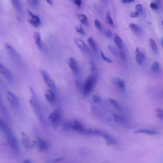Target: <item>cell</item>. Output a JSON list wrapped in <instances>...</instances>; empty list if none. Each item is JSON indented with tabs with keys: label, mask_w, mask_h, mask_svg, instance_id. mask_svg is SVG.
I'll list each match as a JSON object with an SVG mask.
<instances>
[{
	"label": "cell",
	"mask_w": 163,
	"mask_h": 163,
	"mask_svg": "<svg viewBox=\"0 0 163 163\" xmlns=\"http://www.w3.org/2000/svg\"><path fill=\"white\" fill-rule=\"evenodd\" d=\"M113 84L115 86H117L119 88L122 90H125L126 87L125 82L120 78H115L113 81Z\"/></svg>",
	"instance_id": "obj_21"
},
{
	"label": "cell",
	"mask_w": 163,
	"mask_h": 163,
	"mask_svg": "<svg viewBox=\"0 0 163 163\" xmlns=\"http://www.w3.org/2000/svg\"><path fill=\"white\" fill-rule=\"evenodd\" d=\"M55 92L52 90H49L46 91L45 93V97L48 101L51 104H53L55 99Z\"/></svg>",
	"instance_id": "obj_14"
},
{
	"label": "cell",
	"mask_w": 163,
	"mask_h": 163,
	"mask_svg": "<svg viewBox=\"0 0 163 163\" xmlns=\"http://www.w3.org/2000/svg\"><path fill=\"white\" fill-rule=\"evenodd\" d=\"M150 7L153 10H156L158 9V5L156 3H152L150 4Z\"/></svg>",
	"instance_id": "obj_45"
},
{
	"label": "cell",
	"mask_w": 163,
	"mask_h": 163,
	"mask_svg": "<svg viewBox=\"0 0 163 163\" xmlns=\"http://www.w3.org/2000/svg\"><path fill=\"white\" fill-rule=\"evenodd\" d=\"M154 1H158V0H154Z\"/></svg>",
	"instance_id": "obj_57"
},
{
	"label": "cell",
	"mask_w": 163,
	"mask_h": 163,
	"mask_svg": "<svg viewBox=\"0 0 163 163\" xmlns=\"http://www.w3.org/2000/svg\"><path fill=\"white\" fill-rule=\"evenodd\" d=\"M6 97L8 100L11 105L16 108H18L19 106L20 102L18 97L11 91H7Z\"/></svg>",
	"instance_id": "obj_6"
},
{
	"label": "cell",
	"mask_w": 163,
	"mask_h": 163,
	"mask_svg": "<svg viewBox=\"0 0 163 163\" xmlns=\"http://www.w3.org/2000/svg\"><path fill=\"white\" fill-rule=\"evenodd\" d=\"M69 66L75 74H78V66L77 62L73 57H70L67 60Z\"/></svg>",
	"instance_id": "obj_11"
},
{
	"label": "cell",
	"mask_w": 163,
	"mask_h": 163,
	"mask_svg": "<svg viewBox=\"0 0 163 163\" xmlns=\"http://www.w3.org/2000/svg\"><path fill=\"white\" fill-rule=\"evenodd\" d=\"M8 142L12 150L16 154L19 155L20 153V148L17 139L11 132L6 134Z\"/></svg>",
	"instance_id": "obj_2"
},
{
	"label": "cell",
	"mask_w": 163,
	"mask_h": 163,
	"mask_svg": "<svg viewBox=\"0 0 163 163\" xmlns=\"http://www.w3.org/2000/svg\"><path fill=\"white\" fill-rule=\"evenodd\" d=\"M106 141V144L107 145H112L116 144V140L111 135L104 133L102 136Z\"/></svg>",
	"instance_id": "obj_15"
},
{
	"label": "cell",
	"mask_w": 163,
	"mask_h": 163,
	"mask_svg": "<svg viewBox=\"0 0 163 163\" xmlns=\"http://www.w3.org/2000/svg\"><path fill=\"white\" fill-rule=\"evenodd\" d=\"M136 60L138 64L140 65L143 64L146 58L145 50L141 48L137 47L136 51Z\"/></svg>",
	"instance_id": "obj_7"
},
{
	"label": "cell",
	"mask_w": 163,
	"mask_h": 163,
	"mask_svg": "<svg viewBox=\"0 0 163 163\" xmlns=\"http://www.w3.org/2000/svg\"><path fill=\"white\" fill-rule=\"evenodd\" d=\"M135 8H136V10L138 11H141L143 9V6L141 4H138L136 6Z\"/></svg>",
	"instance_id": "obj_46"
},
{
	"label": "cell",
	"mask_w": 163,
	"mask_h": 163,
	"mask_svg": "<svg viewBox=\"0 0 163 163\" xmlns=\"http://www.w3.org/2000/svg\"><path fill=\"white\" fill-rule=\"evenodd\" d=\"M64 157H61L55 159V162H59L60 161H62L64 159Z\"/></svg>",
	"instance_id": "obj_49"
},
{
	"label": "cell",
	"mask_w": 163,
	"mask_h": 163,
	"mask_svg": "<svg viewBox=\"0 0 163 163\" xmlns=\"http://www.w3.org/2000/svg\"><path fill=\"white\" fill-rule=\"evenodd\" d=\"M73 129L79 132H83L85 131L86 129L78 121H75L73 124Z\"/></svg>",
	"instance_id": "obj_17"
},
{
	"label": "cell",
	"mask_w": 163,
	"mask_h": 163,
	"mask_svg": "<svg viewBox=\"0 0 163 163\" xmlns=\"http://www.w3.org/2000/svg\"><path fill=\"white\" fill-rule=\"evenodd\" d=\"M0 73L11 83L13 82V77L10 70L0 63Z\"/></svg>",
	"instance_id": "obj_5"
},
{
	"label": "cell",
	"mask_w": 163,
	"mask_h": 163,
	"mask_svg": "<svg viewBox=\"0 0 163 163\" xmlns=\"http://www.w3.org/2000/svg\"><path fill=\"white\" fill-rule=\"evenodd\" d=\"M129 28L134 32L137 34H140L142 30L141 27L133 23H130L129 25Z\"/></svg>",
	"instance_id": "obj_25"
},
{
	"label": "cell",
	"mask_w": 163,
	"mask_h": 163,
	"mask_svg": "<svg viewBox=\"0 0 163 163\" xmlns=\"http://www.w3.org/2000/svg\"><path fill=\"white\" fill-rule=\"evenodd\" d=\"M5 46L10 57L15 62H18L19 60H19L18 55L16 51L10 44L8 43H5Z\"/></svg>",
	"instance_id": "obj_9"
},
{
	"label": "cell",
	"mask_w": 163,
	"mask_h": 163,
	"mask_svg": "<svg viewBox=\"0 0 163 163\" xmlns=\"http://www.w3.org/2000/svg\"><path fill=\"white\" fill-rule=\"evenodd\" d=\"M74 41L75 44L83 52L90 55L88 47L84 42L78 38H75Z\"/></svg>",
	"instance_id": "obj_10"
},
{
	"label": "cell",
	"mask_w": 163,
	"mask_h": 163,
	"mask_svg": "<svg viewBox=\"0 0 163 163\" xmlns=\"http://www.w3.org/2000/svg\"><path fill=\"white\" fill-rule=\"evenodd\" d=\"M0 110H1L2 113L5 115H9L8 113L7 110L3 104L1 95H0Z\"/></svg>",
	"instance_id": "obj_31"
},
{
	"label": "cell",
	"mask_w": 163,
	"mask_h": 163,
	"mask_svg": "<svg viewBox=\"0 0 163 163\" xmlns=\"http://www.w3.org/2000/svg\"><path fill=\"white\" fill-rule=\"evenodd\" d=\"M101 1L103 2H105L106 1V0H101Z\"/></svg>",
	"instance_id": "obj_56"
},
{
	"label": "cell",
	"mask_w": 163,
	"mask_h": 163,
	"mask_svg": "<svg viewBox=\"0 0 163 163\" xmlns=\"http://www.w3.org/2000/svg\"><path fill=\"white\" fill-rule=\"evenodd\" d=\"M161 42L162 45V46H163V38H162V39H161Z\"/></svg>",
	"instance_id": "obj_54"
},
{
	"label": "cell",
	"mask_w": 163,
	"mask_h": 163,
	"mask_svg": "<svg viewBox=\"0 0 163 163\" xmlns=\"http://www.w3.org/2000/svg\"><path fill=\"white\" fill-rule=\"evenodd\" d=\"M46 1L51 6L53 5V2L52 0H46Z\"/></svg>",
	"instance_id": "obj_50"
},
{
	"label": "cell",
	"mask_w": 163,
	"mask_h": 163,
	"mask_svg": "<svg viewBox=\"0 0 163 163\" xmlns=\"http://www.w3.org/2000/svg\"><path fill=\"white\" fill-rule=\"evenodd\" d=\"M106 21L108 24L111 26H113V22L111 16L110 11L107 12L106 14Z\"/></svg>",
	"instance_id": "obj_33"
},
{
	"label": "cell",
	"mask_w": 163,
	"mask_h": 163,
	"mask_svg": "<svg viewBox=\"0 0 163 163\" xmlns=\"http://www.w3.org/2000/svg\"><path fill=\"white\" fill-rule=\"evenodd\" d=\"M154 113L156 117L160 120H163V111L161 108H157L154 110Z\"/></svg>",
	"instance_id": "obj_30"
},
{
	"label": "cell",
	"mask_w": 163,
	"mask_h": 163,
	"mask_svg": "<svg viewBox=\"0 0 163 163\" xmlns=\"http://www.w3.org/2000/svg\"><path fill=\"white\" fill-rule=\"evenodd\" d=\"M134 0H125V3H130L134 2Z\"/></svg>",
	"instance_id": "obj_51"
},
{
	"label": "cell",
	"mask_w": 163,
	"mask_h": 163,
	"mask_svg": "<svg viewBox=\"0 0 163 163\" xmlns=\"http://www.w3.org/2000/svg\"><path fill=\"white\" fill-rule=\"evenodd\" d=\"M76 85L79 91H82L83 92L84 85H83L82 82L78 80L76 82Z\"/></svg>",
	"instance_id": "obj_39"
},
{
	"label": "cell",
	"mask_w": 163,
	"mask_h": 163,
	"mask_svg": "<svg viewBox=\"0 0 163 163\" xmlns=\"http://www.w3.org/2000/svg\"><path fill=\"white\" fill-rule=\"evenodd\" d=\"M109 101L111 104L114 107V108L118 111H121L122 109L119 103L114 99L111 98L109 99Z\"/></svg>",
	"instance_id": "obj_28"
},
{
	"label": "cell",
	"mask_w": 163,
	"mask_h": 163,
	"mask_svg": "<svg viewBox=\"0 0 163 163\" xmlns=\"http://www.w3.org/2000/svg\"><path fill=\"white\" fill-rule=\"evenodd\" d=\"M107 47H108L109 50L114 55H117V51L113 46L109 45L107 46Z\"/></svg>",
	"instance_id": "obj_40"
},
{
	"label": "cell",
	"mask_w": 163,
	"mask_h": 163,
	"mask_svg": "<svg viewBox=\"0 0 163 163\" xmlns=\"http://www.w3.org/2000/svg\"><path fill=\"white\" fill-rule=\"evenodd\" d=\"M37 143V147L40 151H45L48 148V145L47 142L41 138H38Z\"/></svg>",
	"instance_id": "obj_16"
},
{
	"label": "cell",
	"mask_w": 163,
	"mask_h": 163,
	"mask_svg": "<svg viewBox=\"0 0 163 163\" xmlns=\"http://www.w3.org/2000/svg\"><path fill=\"white\" fill-rule=\"evenodd\" d=\"M94 25L95 27H96L98 30L100 32H101L102 30V26L99 20L98 19H95L94 22Z\"/></svg>",
	"instance_id": "obj_38"
},
{
	"label": "cell",
	"mask_w": 163,
	"mask_h": 163,
	"mask_svg": "<svg viewBox=\"0 0 163 163\" xmlns=\"http://www.w3.org/2000/svg\"><path fill=\"white\" fill-rule=\"evenodd\" d=\"M28 1H29V0H28Z\"/></svg>",
	"instance_id": "obj_58"
},
{
	"label": "cell",
	"mask_w": 163,
	"mask_h": 163,
	"mask_svg": "<svg viewBox=\"0 0 163 163\" xmlns=\"http://www.w3.org/2000/svg\"><path fill=\"white\" fill-rule=\"evenodd\" d=\"M98 80V75L92 74L87 78L85 82L83 92L85 96H88L93 90Z\"/></svg>",
	"instance_id": "obj_1"
},
{
	"label": "cell",
	"mask_w": 163,
	"mask_h": 163,
	"mask_svg": "<svg viewBox=\"0 0 163 163\" xmlns=\"http://www.w3.org/2000/svg\"><path fill=\"white\" fill-rule=\"evenodd\" d=\"M11 1L15 9L19 13V16L18 18L19 21L21 16L22 17L23 15V10L20 1L19 0H11Z\"/></svg>",
	"instance_id": "obj_13"
},
{
	"label": "cell",
	"mask_w": 163,
	"mask_h": 163,
	"mask_svg": "<svg viewBox=\"0 0 163 163\" xmlns=\"http://www.w3.org/2000/svg\"><path fill=\"white\" fill-rule=\"evenodd\" d=\"M23 162L24 163H31V162L29 159H27L25 160Z\"/></svg>",
	"instance_id": "obj_52"
},
{
	"label": "cell",
	"mask_w": 163,
	"mask_h": 163,
	"mask_svg": "<svg viewBox=\"0 0 163 163\" xmlns=\"http://www.w3.org/2000/svg\"><path fill=\"white\" fill-rule=\"evenodd\" d=\"M0 130L6 134L11 132L8 126L1 117H0Z\"/></svg>",
	"instance_id": "obj_19"
},
{
	"label": "cell",
	"mask_w": 163,
	"mask_h": 163,
	"mask_svg": "<svg viewBox=\"0 0 163 163\" xmlns=\"http://www.w3.org/2000/svg\"><path fill=\"white\" fill-rule=\"evenodd\" d=\"M93 101L96 103L101 102L103 100L102 98L97 95H94L93 96Z\"/></svg>",
	"instance_id": "obj_37"
},
{
	"label": "cell",
	"mask_w": 163,
	"mask_h": 163,
	"mask_svg": "<svg viewBox=\"0 0 163 163\" xmlns=\"http://www.w3.org/2000/svg\"><path fill=\"white\" fill-rule=\"evenodd\" d=\"M32 4L34 7H37L39 4L38 0H32Z\"/></svg>",
	"instance_id": "obj_47"
},
{
	"label": "cell",
	"mask_w": 163,
	"mask_h": 163,
	"mask_svg": "<svg viewBox=\"0 0 163 163\" xmlns=\"http://www.w3.org/2000/svg\"><path fill=\"white\" fill-rule=\"evenodd\" d=\"M135 134H144L149 135H156L158 134L159 133L157 131L145 129H139L135 131Z\"/></svg>",
	"instance_id": "obj_20"
},
{
	"label": "cell",
	"mask_w": 163,
	"mask_h": 163,
	"mask_svg": "<svg viewBox=\"0 0 163 163\" xmlns=\"http://www.w3.org/2000/svg\"><path fill=\"white\" fill-rule=\"evenodd\" d=\"M149 42L151 47L155 54L158 53V50L157 44L154 39L150 38Z\"/></svg>",
	"instance_id": "obj_32"
},
{
	"label": "cell",
	"mask_w": 163,
	"mask_h": 163,
	"mask_svg": "<svg viewBox=\"0 0 163 163\" xmlns=\"http://www.w3.org/2000/svg\"><path fill=\"white\" fill-rule=\"evenodd\" d=\"M41 73L44 80L47 85L52 90L54 91V92H56L57 90L56 85L50 75L46 71L43 70H41Z\"/></svg>",
	"instance_id": "obj_4"
},
{
	"label": "cell",
	"mask_w": 163,
	"mask_h": 163,
	"mask_svg": "<svg viewBox=\"0 0 163 163\" xmlns=\"http://www.w3.org/2000/svg\"><path fill=\"white\" fill-rule=\"evenodd\" d=\"M33 37L34 41L36 44L39 49H42V45L41 42V38L40 33L37 32H35L33 34Z\"/></svg>",
	"instance_id": "obj_18"
},
{
	"label": "cell",
	"mask_w": 163,
	"mask_h": 163,
	"mask_svg": "<svg viewBox=\"0 0 163 163\" xmlns=\"http://www.w3.org/2000/svg\"><path fill=\"white\" fill-rule=\"evenodd\" d=\"M29 18L28 22L30 24L35 27H38L41 24V21L40 19L37 15H35L29 11H28Z\"/></svg>",
	"instance_id": "obj_8"
},
{
	"label": "cell",
	"mask_w": 163,
	"mask_h": 163,
	"mask_svg": "<svg viewBox=\"0 0 163 163\" xmlns=\"http://www.w3.org/2000/svg\"><path fill=\"white\" fill-rule=\"evenodd\" d=\"M87 133L91 134L97 135V136H102L104 132L100 130L96 129H90L86 131Z\"/></svg>",
	"instance_id": "obj_27"
},
{
	"label": "cell",
	"mask_w": 163,
	"mask_h": 163,
	"mask_svg": "<svg viewBox=\"0 0 163 163\" xmlns=\"http://www.w3.org/2000/svg\"><path fill=\"white\" fill-rule=\"evenodd\" d=\"M62 128L65 130L69 131L73 129V124L69 122H65L62 125Z\"/></svg>",
	"instance_id": "obj_35"
},
{
	"label": "cell",
	"mask_w": 163,
	"mask_h": 163,
	"mask_svg": "<svg viewBox=\"0 0 163 163\" xmlns=\"http://www.w3.org/2000/svg\"><path fill=\"white\" fill-rule=\"evenodd\" d=\"M105 34L106 37L110 38H112L113 37L112 32L109 29H106L105 30Z\"/></svg>",
	"instance_id": "obj_42"
},
{
	"label": "cell",
	"mask_w": 163,
	"mask_h": 163,
	"mask_svg": "<svg viewBox=\"0 0 163 163\" xmlns=\"http://www.w3.org/2000/svg\"><path fill=\"white\" fill-rule=\"evenodd\" d=\"M75 29L79 33L83 36L86 35L85 32L83 29L81 24H79L75 26Z\"/></svg>",
	"instance_id": "obj_34"
},
{
	"label": "cell",
	"mask_w": 163,
	"mask_h": 163,
	"mask_svg": "<svg viewBox=\"0 0 163 163\" xmlns=\"http://www.w3.org/2000/svg\"><path fill=\"white\" fill-rule=\"evenodd\" d=\"M113 117L115 122L123 124L126 122L125 118L121 115L115 114L113 115Z\"/></svg>",
	"instance_id": "obj_23"
},
{
	"label": "cell",
	"mask_w": 163,
	"mask_h": 163,
	"mask_svg": "<svg viewBox=\"0 0 163 163\" xmlns=\"http://www.w3.org/2000/svg\"><path fill=\"white\" fill-rule=\"evenodd\" d=\"M22 144L26 148L30 149L32 148L33 145L31 142L29 137L24 133H22Z\"/></svg>",
	"instance_id": "obj_12"
},
{
	"label": "cell",
	"mask_w": 163,
	"mask_h": 163,
	"mask_svg": "<svg viewBox=\"0 0 163 163\" xmlns=\"http://www.w3.org/2000/svg\"><path fill=\"white\" fill-rule=\"evenodd\" d=\"M101 56L102 58L104 59V60L106 61L107 62H108L109 63H111L113 62V61L112 60L109 58L108 57H106L104 54L102 52V51H101Z\"/></svg>",
	"instance_id": "obj_41"
},
{
	"label": "cell",
	"mask_w": 163,
	"mask_h": 163,
	"mask_svg": "<svg viewBox=\"0 0 163 163\" xmlns=\"http://www.w3.org/2000/svg\"><path fill=\"white\" fill-rule=\"evenodd\" d=\"M89 45L94 52L97 54H98V47L96 42L92 37H90L87 39Z\"/></svg>",
	"instance_id": "obj_22"
},
{
	"label": "cell",
	"mask_w": 163,
	"mask_h": 163,
	"mask_svg": "<svg viewBox=\"0 0 163 163\" xmlns=\"http://www.w3.org/2000/svg\"><path fill=\"white\" fill-rule=\"evenodd\" d=\"M62 118L61 110L59 107L54 111L49 117V119L51 121L53 128L54 129L57 128L61 121Z\"/></svg>",
	"instance_id": "obj_3"
},
{
	"label": "cell",
	"mask_w": 163,
	"mask_h": 163,
	"mask_svg": "<svg viewBox=\"0 0 163 163\" xmlns=\"http://www.w3.org/2000/svg\"><path fill=\"white\" fill-rule=\"evenodd\" d=\"M90 66L93 74L98 75V72L97 67L94 62L92 60L90 62Z\"/></svg>",
	"instance_id": "obj_36"
},
{
	"label": "cell",
	"mask_w": 163,
	"mask_h": 163,
	"mask_svg": "<svg viewBox=\"0 0 163 163\" xmlns=\"http://www.w3.org/2000/svg\"><path fill=\"white\" fill-rule=\"evenodd\" d=\"M73 1L78 8H80L82 5L81 0H73Z\"/></svg>",
	"instance_id": "obj_43"
},
{
	"label": "cell",
	"mask_w": 163,
	"mask_h": 163,
	"mask_svg": "<svg viewBox=\"0 0 163 163\" xmlns=\"http://www.w3.org/2000/svg\"><path fill=\"white\" fill-rule=\"evenodd\" d=\"M139 14L138 12V11H136L133 12L131 13L130 14V17L132 18L136 17L138 16Z\"/></svg>",
	"instance_id": "obj_48"
},
{
	"label": "cell",
	"mask_w": 163,
	"mask_h": 163,
	"mask_svg": "<svg viewBox=\"0 0 163 163\" xmlns=\"http://www.w3.org/2000/svg\"><path fill=\"white\" fill-rule=\"evenodd\" d=\"M120 56L121 58L123 61L126 62L127 60V58L126 54L123 52H121L120 53Z\"/></svg>",
	"instance_id": "obj_44"
},
{
	"label": "cell",
	"mask_w": 163,
	"mask_h": 163,
	"mask_svg": "<svg viewBox=\"0 0 163 163\" xmlns=\"http://www.w3.org/2000/svg\"><path fill=\"white\" fill-rule=\"evenodd\" d=\"M77 17L79 21L83 25H86L88 23V19L86 15L84 14H78Z\"/></svg>",
	"instance_id": "obj_24"
},
{
	"label": "cell",
	"mask_w": 163,
	"mask_h": 163,
	"mask_svg": "<svg viewBox=\"0 0 163 163\" xmlns=\"http://www.w3.org/2000/svg\"><path fill=\"white\" fill-rule=\"evenodd\" d=\"M151 70L153 72L155 73H158L160 70V66L159 64L157 62H154L151 67Z\"/></svg>",
	"instance_id": "obj_29"
},
{
	"label": "cell",
	"mask_w": 163,
	"mask_h": 163,
	"mask_svg": "<svg viewBox=\"0 0 163 163\" xmlns=\"http://www.w3.org/2000/svg\"><path fill=\"white\" fill-rule=\"evenodd\" d=\"M114 40L115 44L119 48H122L123 42L121 38L116 34H114Z\"/></svg>",
	"instance_id": "obj_26"
},
{
	"label": "cell",
	"mask_w": 163,
	"mask_h": 163,
	"mask_svg": "<svg viewBox=\"0 0 163 163\" xmlns=\"http://www.w3.org/2000/svg\"><path fill=\"white\" fill-rule=\"evenodd\" d=\"M3 85V83L2 82L1 79L0 78V86L1 87Z\"/></svg>",
	"instance_id": "obj_53"
},
{
	"label": "cell",
	"mask_w": 163,
	"mask_h": 163,
	"mask_svg": "<svg viewBox=\"0 0 163 163\" xmlns=\"http://www.w3.org/2000/svg\"><path fill=\"white\" fill-rule=\"evenodd\" d=\"M121 1L123 3H125V0H121Z\"/></svg>",
	"instance_id": "obj_55"
}]
</instances>
